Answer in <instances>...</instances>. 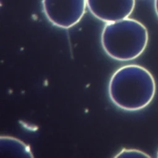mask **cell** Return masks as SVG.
I'll return each mask as SVG.
<instances>
[{
	"mask_svg": "<svg viewBox=\"0 0 158 158\" xmlns=\"http://www.w3.org/2000/svg\"><path fill=\"white\" fill-rule=\"evenodd\" d=\"M156 90V82L151 72L136 64L118 69L112 75L108 86L112 102L127 111H136L146 107L152 101Z\"/></svg>",
	"mask_w": 158,
	"mask_h": 158,
	"instance_id": "cell-1",
	"label": "cell"
},
{
	"mask_svg": "<svg viewBox=\"0 0 158 158\" xmlns=\"http://www.w3.org/2000/svg\"><path fill=\"white\" fill-rule=\"evenodd\" d=\"M148 32L140 22L130 18L107 23L101 34V44L113 59L129 61L139 57L146 49Z\"/></svg>",
	"mask_w": 158,
	"mask_h": 158,
	"instance_id": "cell-2",
	"label": "cell"
},
{
	"mask_svg": "<svg viewBox=\"0 0 158 158\" xmlns=\"http://www.w3.org/2000/svg\"><path fill=\"white\" fill-rule=\"evenodd\" d=\"M44 13L54 26L67 29L82 19L87 6L86 0H43Z\"/></svg>",
	"mask_w": 158,
	"mask_h": 158,
	"instance_id": "cell-3",
	"label": "cell"
},
{
	"mask_svg": "<svg viewBox=\"0 0 158 158\" xmlns=\"http://www.w3.org/2000/svg\"><path fill=\"white\" fill-rule=\"evenodd\" d=\"M91 14L106 23L128 18L132 13L135 0H86Z\"/></svg>",
	"mask_w": 158,
	"mask_h": 158,
	"instance_id": "cell-4",
	"label": "cell"
},
{
	"mask_svg": "<svg viewBox=\"0 0 158 158\" xmlns=\"http://www.w3.org/2000/svg\"><path fill=\"white\" fill-rule=\"evenodd\" d=\"M1 151L23 157H33L30 148L20 140L9 137L1 136Z\"/></svg>",
	"mask_w": 158,
	"mask_h": 158,
	"instance_id": "cell-5",
	"label": "cell"
},
{
	"mask_svg": "<svg viewBox=\"0 0 158 158\" xmlns=\"http://www.w3.org/2000/svg\"><path fill=\"white\" fill-rule=\"evenodd\" d=\"M148 154L135 149H124L119 152L115 157H150Z\"/></svg>",
	"mask_w": 158,
	"mask_h": 158,
	"instance_id": "cell-6",
	"label": "cell"
},
{
	"mask_svg": "<svg viewBox=\"0 0 158 158\" xmlns=\"http://www.w3.org/2000/svg\"><path fill=\"white\" fill-rule=\"evenodd\" d=\"M154 7H155V11L158 17V0H155L154 1Z\"/></svg>",
	"mask_w": 158,
	"mask_h": 158,
	"instance_id": "cell-7",
	"label": "cell"
},
{
	"mask_svg": "<svg viewBox=\"0 0 158 158\" xmlns=\"http://www.w3.org/2000/svg\"><path fill=\"white\" fill-rule=\"evenodd\" d=\"M157 157H158V153H157Z\"/></svg>",
	"mask_w": 158,
	"mask_h": 158,
	"instance_id": "cell-8",
	"label": "cell"
}]
</instances>
